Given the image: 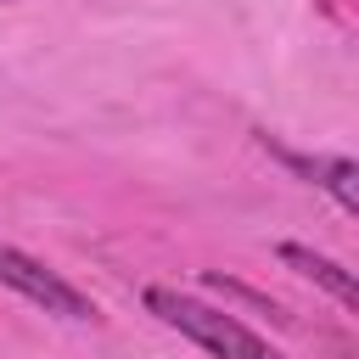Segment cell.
<instances>
[{"mask_svg":"<svg viewBox=\"0 0 359 359\" xmlns=\"http://www.w3.org/2000/svg\"><path fill=\"white\" fill-rule=\"evenodd\" d=\"M275 157H280L286 168L309 174L314 185H325V191L342 202V213H359V168H353L348 157H297V151H280V146H275Z\"/></svg>","mask_w":359,"mask_h":359,"instance_id":"277c9868","label":"cell"},{"mask_svg":"<svg viewBox=\"0 0 359 359\" xmlns=\"http://www.w3.org/2000/svg\"><path fill=\"white\" fill-rule=\"evenodd\" d=\"M280 264L297 269V275H309L314 286H325L342 309H359V280H353L337 258H325V252H314V247H297V241H280Z\"/></svg>","mask_w":359,"mask_h":359,"instance_id":"3957f363","label":"cell"},{"mask_svg":"<svg viewBox=\"0 0 359 359\" xmlns=\"http://www.w3.org/2000/svg\"><path fill=\"white\" fill-rule=\"evenodd\" d=\"M0 286L22 292V297L39 303L45 314H62V320H95V303H90L73 280H62L56 269H45L39 258H28V252L11 247V241H0Z\"/></svg>","mask_w":359,"mask_h":359,"instance_id":"7a4b0ae2","label":"cell"},{"mask_svg":"<svg viewBox=\"0 0 359 359\" xmlns=\"http://www.w3.org/2000/svg\"><path fill=\"white\" fill-rule=\"evenodd\" d=\"M146 309H151L163 325H174V331H185L191 342H202L208 353H219V359H286V353H275L258 331H247L236 314H219V309H208V303H196V297L174 292V286H151V292H146Z\"/></svg>","mask_w":359,"mask_h":359,"instance_id":"6da1fadb","label":"cell"}]
</instances>
